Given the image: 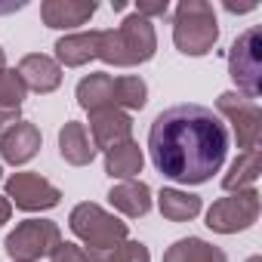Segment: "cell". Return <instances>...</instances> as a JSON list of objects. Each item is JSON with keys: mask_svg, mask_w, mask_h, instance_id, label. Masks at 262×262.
Segmentation results:
<instances>
[{"mask_svg": "<svg viewBox=\"0 0 262 262\" xmlns=\"http://www.w3.org/2000/svg\"><path fill=\"white\" fill-rule=\"evenodd\" d=\"M148 102V83L136 74H120L114 77V108L120 111H142Z\"/></svg>", "mask_w": 262, "mask_h": 262, "instance_id": "7402d4cb", "label": "cell"}, {"mask_svg": "<svg viewBox=\"0 0 262 262\" xmlns=\"http://www.w3.org/2000/svg\"><path fill=\"white\" fill-rule=\"evenodd\" d=\"M90 139H93V148L99 151H111L114 145L133 139V117L120 108H99V111H90Z\"/></svg>", "mask_w": 262, "mask_h": 262, "instance_id": "30bf717a", "label": "cell"}, {"mask_svg": "<svg viewBox=\"0 0 262 262\" xmlns=\"http://www.w3.org/2000/svg\"><path fill=\"white\" fill-rule=\"evenodd\" d=\"M216 114L222 117V123H231V133L237 139L241 155L244 151H259V139H262V111H259V102L241 96L237 90H228V93H219Z\"/></svg>", "mask_w": 262, "mask_h": 262, "instance_id": "52a82bcc", "label": "cell"}, {"mask_svg": "<svg viewBox=\"0 0 262 262\" xmlns=\"http://www.w3.org/2000/svg\"><path fill=\"white\" fill-rule=\"evenodd\" d=\"M228 74L241 96L259 99L262 96V37L259 28H247L228 50Z\"/></svg>", "mask_w": 262, "mask_h": 262, "instance_id": "5b68a950", "label": "cell"}, {"mask_svg": "<svg viewBox=\"0 0 262 262\" xmlns=\"http://www.w3.org/2000/svg\"><path fill=\"white\" fill-rule=\"evenodd\" d=\"M158 210H161V216L170 219V222H191V219L204 210V204H201V198L191 194V191H182V188H161V194H158Z\"/></svg>", "mask_w": 262, "mask_h": 262, "instance_id": "ffe728a7", "label": "cell"}, {"mask_svg": "<svg viewBox=\"0 0 262 262\" xmlns=\"http://www.w3.org/2000/svg\"><path fill=\"white\" fill-rule=\"evenodd\" d=\"M16 71H19L22 83L31 93H37V96L56 93L59 83H62V65L53 56H47V53H28V56H22V62H19Z\"/></svg>", "mask_w": 262, "mask_h": 262, "instance_id": "4fadbf2b", "label": "cell"}, {"mask_svg": "<svg viewBox=\"0 0 262 262\" xmlns=\"http://www.w3.org/2000/svg\"><path fill=\"white\" fill-rule=\"evenodd\" d=\"M108 204L123 213L126 219H142L151 210V188L142 179H126V182H114L108 191Z\"/></svg>", "mask_w": 262, "mask_h": 262, "instance_id": "5bb4252c", "label": "cell"}, {"mask_svg": "<svg viewBox=\"0 0 262 262\" xmlns=\"http://www.w3.org/2000/svg\"><path fill=\"white\" fill-rule=\"evenodd\" d=\"M0 179H4V167H0Z\"/></svg>", "mask_w": 262, "mask_h": 262, "instance_id": "1f68e13d", "label": "cell"}, {"mask_svg": "<svg viewBox=\"0 0 262 262\" xmlns=\"http://www.w3.org/2000/svg\"><path fill=\"white\" fill-rule=\"evenodd\" d=\"M259 219V191L256 188H244V191H231L225 198H219L210 210H207V228L216 234H237L253 228Z\"/></svg>", "mask_w": 262, "mask_h": 262, "instance_id": "ba28073f", "label": "cell"}, {"mask_svg": "<svg viewBox=\"0 0 262 262\" xmlns=\"http://www.w3.org/2000/svg\"><path fill=\"white\" fill-rule=\"evenodd\" d=\"M13 216V204L7 201V194H0V225H7Z\"/></svg>", "mask_w": 262, "mask_h": 262, "instance_id": "83f0119b", "label": "cell"}, {"mask_svg": "<svg viewBox=\"0 0 262 262\" xmlns=\"http://www.w3.org/2000/svg\"><path fill=\"white\" fill-rule=\"evenodd\" d=\"M0 71H7V53H4V47H0Z\"/></svg>", "mask_w": 262, "mask_h": 262, "instance_id": "f546056e", "label": "cell"}, {"mask_svg": "<svg viewBox=\"0 0 262 262\" xmlns=\"http://www.w3.org/2000/svg\"><path fill=\"white\" fill-rule=\"evenodd\" d=\"M77 105L83 111H99V108H114V77L105 71H93L86 77H80L77 90Z\"/></svg>", "mask_w": 262, "mask_h": 262, "instance_id": "ac0fdd59", "label": "cell"}, {"mask_svg": "<svg viewBox=\"0 0 262 262\" xmlns=\"http://www.w3.org/2000/svg\"><path fill=\"white\" fill-rule=\"evenodd\" d=\"M90 262H151V253L142 241H123L108 253H90Z\"/></svg>", "mask_w": 262, "mask_h": 262, "instance_id": "603a6c76", "label": "cell"}, {"mask_svg": "<svg viewBox=\"0 0 262 262\" xmlns=\"http://www.w3.org/2000/svg\"><path fill=\"white\" fill-rule=\"evenodd\" d=\"M7 201L16 204L25 213H43V210L59 207L62 191L50 179H43L40 173H28L25 170V173H13L7 179Z\"/></svg>", "mask_w": 262, "mask_h": 262, "instance_id": "9c48e42d", "label": "cell"}, {"mask_svg": "<svg viewBox=\"0 0 262 262\" xmlns=\"http://www.w3.org/2000/svg\"><path fill=\"white\" fill-rule=\"evenodd\" d=\"M53 50H56V62L62 68H83L86 62L96 59V28L59 37Z\"/></svg>", "mask_w": 262, "mask_h": 262, "instance_id": "e0dca14e", "label": "cell"}, {"mask_svg": "<svg viewBox=\"0 0 262 262\" xmlns=\"http://www.w3.org/2000/svg\"><path fill=\"white\" fill-rule=\"evenodd\" d=\"M247 262H262V256H250V259H247Z\"/></svg>", "mask_w": 262, "mask_h": 262, "instance_id": "4dcf8cb0", "label": "cell"}, {"mask_svg": "<svg viewBox=\"0 0 262 262\" xmlns=\"http://www.w3.org/2000/svg\"><path fill=\"white\" fill-rule=\"evenodd\" d=\"M262 173V155L259 151H244L231 161L228 173L222 176V188L231 191H244V188H256V179Z\"/></svg>", "mask_w": 262, "mask_h": 262, "instance_id": "44dd1931", "label": "cell"}, {"mask_svg": "<svg viewBox=\"0 0 262 262\" xmlns=\"http://www.w3.org/2000/svg\"><path fill=\"white\" fill-rule=\"evenodd\" d=\"M136 13L142 16V19H158V16H167L170 13V0H139L136 4Z\"/></svg>", "mask_w": 262, "mask_h": 262, "instance_id": "484cf974", "label": "cell"}, {"mask_svg": "<svg viewBox=\"0 0 262 262\" xmlns=\"http://www.w3.org/2000/svg\"><path fill=\"white\" fill-rule=\"evenodd\" d=\"M142 167H145V155L136 139H126V142L114 145L111 151H105V173L117 182L136 179L142 173Z\"/></svg>", "mask_w": 262, "mask_h": 262, "instance_id": "2e32d148", "label": "cell"}, {"mask_svg": "<svg viewBox=\"0 0 262 262\" xmlns=\"http://www.w3.org/2000/svg\"><path fill=\"white\" fill-rule=\"evenodd\" d=\"M50 259H53V262H90V253H86L83 247L71 244V241H62V244L53 250Z\"/></svg>", "mask_w": 262, "mask_h": 262, "instance_id": "d4e9b609", "label": "cell"}, {"mask_svg": "<svg viewBox=\"0 0 262 262\" xmlns=\"http://www.w3.org/2000/svg\"><path fill=\"white\" fill-rule=\"evenodd\" d=\"M228 126L198 102H182L161 111L148 129V155L155 170L179 185H204L228 158Z\"/></svg>", "mask_w": 262, "mask_h": 262, "instance_id": "6da1fadb", "label": "cell"}, {"mask_svg": "<svg viewBox=\"0 0 262 262\" xmlns=\"http://www.w3.org/2000/svg\"><path fill=\"white\" fill-rule=\"evenodd\" d=\"M99 4L93 0H43L40 4V19L47 28L53 31H77L80 25H86L96 16Z\"/></svg>", "mask_w": 262, "mask_h": 262, "instance_id": "8fae6325", "label": "cell"}, {"mask_svg": "<svg viewBox=\"0 0 262 262\" xmlns=\"http://www.w3.org/2000/svg\"><path fill=\"white\" fill-rule=\"evenodd\" d=\"M158 53V34L148 19L129 13L117 28H96V59L114 68H136L151 62Z\"/></svg>", "mask_w": 262, "mask_h": 262, "instance_id": "7a4b0ae2", "label": "cell"}, {"mask_svg": "<svg viewBox=\"0 0 262 262\" xmlns=\"http://www.w3.org/2000/svg\"><path fill=\"white\" fill-rule=\"evenodd\" d=\"M43 145V136H40V126L31 123V120H19L16 126H10L4 136H0V158L13 167H22L28 164Z\"/></svg>", "mask_w": 262, "mask_h": 262, "instance_id": "7c38bea8", "label": "cell"}, {"mask_svg": "<svg viewBox=\"0 0 262 262\" xmlns=\"http://www.w3.org/2000/svg\"><path fill=\"white\" fill-rule=\"evenodd\" d=\"M68 228L74 231V237L86 247V253H108L114 247H120L129 237V228L123 219H117L114 213H108L105 207L83 201L71 210L68 216Z\"/></svg>", "mask_w": 262, "mask_h": 262, "instance_id": "277c9868", "label": "cell"}, {"mask_svg": "<svg viewBox=\"0 0 262 262\" xmlns=\"http://www.w3.org/2000/svg\"><path fill=\"white\" fill-rule=\"evenodd\" d=\"M19 120H22V114L16 108H0V136H4L10 126H16Z\"/></svg>", "mask_w": 262, "mask_h": 262, "instance_id": "4316f807", "label": "cell"}, {"mask_svg": "<svg viewBox=\"0 0 262 262\" xmlns=\"http://www.w3.org/2000/svg\"><path fill=\"white\" fill-rule=\"evenodd\" d=\"M59 155L65 158V164L71 167H86L96 161V148H93V139L86 133V123L80 120H68L62 129H59Z\"/></svg>", "mask_w": 262, "mask_h": 262, "instance_id": "9a60e30c", "label": "cell"}, {"mask_svg": "<svg viewBox=\"0 0 262 262\" xmlns=\"http://www.w3.org/2000/svg\"><path fill=\"white\" fill-rule=\"evenodd\" d=\"M16 10H25V0H13V4H0V13H16Z\"/></svg>", "mask_w": 262, "mask_h": 262, "instance_id": "f1b7e54d", "label": "cell"}, {"mask_svg": "<svg viewBox=\"0 0 262 262\" xmlns=\"http://www.w3.org/2000/svg\"><path fill=\"white\" fill-rule=\"evenodd\" d=\"M28 96V86L22 83L19 71L16 68H7V71H0V108H22Z\"/></svg>", "mask_w": 262, "mask_h": 262, "instance_id": "cb8c5ba5", "label": "cell"}, {"mask_svg": "<svg viewBox=\"0 0 262 262\" xmlns=\"http://www.w3.org/2000/svg\"><path fill=\"white\" fill-rule=\"evenodd\" d=\"M219 40V19L207 0H182L173 10V43L182 56H207Z\"/></svg>", "mask_w": 262, "mask_h": 262, "instance_id": "3957f363", "label": "cell"}, {"mask_svg": "<svg viewBox=\"0 0 262 262\" xmlns=\"http://www.w3.org/2000/svg\"><path fill=\"white\" fill-rule=\"evenodd\" d=\"M164 262H228L225 250L204 241V237H182L173 247H167Z\"/></svg>", "mask_w": 262, "mask_h": 262, "instance_id": "d6986e66", "label": "cell"}, {"mask_svg": "<svg viewBox=\"0 0 262 262\" xmlns=\"http://www.w3.org/2000/svg\"><path fill=\"white\" fill-rule=\"evenodd\" d=\"M59 244L62 231L53 219H25L7 234L4 250L13 262H40L43 256H53Z\"/></svg>", "mask_w": 262, "mask_h": 262, "instance_id": "8992f818", "label": "cell"}]
</instances>
